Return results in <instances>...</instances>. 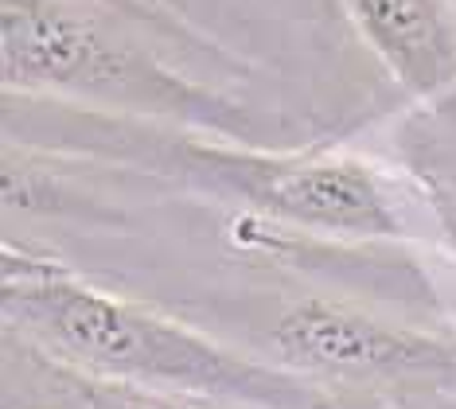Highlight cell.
Wrapping results in <instances>:
<instances>
[{
    "mask_svg": "<svg viewBox=\"0 0 456 409\" xmlns=\"http://www.w3.org/2000/svg\"><path fill=\"white\" fill-rule=\"evenodd\" d=\"M4 409H242L191 394L149 390L59 363L4 328Z\"/></svg>",
    "mask_w": 456,
    "mask_h": 409,
    "instance_id": "obj_6",
    "label": "cell"
},
{
    "mask_svg": "<svg viewBox=\"0 0 456 409\" xmlns=\"http://www.w3.org/2000/svg\"><path fill=\"white\" fill-rule=\"evenodd\" d=\"M191 172L231 187L265 218L359 242L406 238L398 207L379 168L351 152H254V149H183Z\"/></svg>",
    "mask_w": 456,
    "mask_h": 409,
    "instance_id": "obj_3",
    "label": "cell"
},
{
    "mask_svg": "<svg viewBox=\"0 0 456 409\" xmlns=\"http://www.w3.org/2000/svg\"><path fill=\"white\" fill-rule=\"evenodd\" d=\"M0 75L8 94H67L106 110L191 121L238 144L262 141V125L242 102L172 70L121 31L113 36L75 0H0Z\"/></svg>",
    "mask_w": 456,
    "mask_h": 409,
    "instance_id": "obj_2",
    "label": "cell"
},
{
    "mask_svg": "<svg viewBox=\"0 0 456 409\" xmlns=\"http://www.w3.org/2000/svg\"><path fill=\"white\" fill-rule=\"evenodd\" d=\"M281 366L339 382H449L456 343L347 300L300 297L269 328Z\"/></svg>",
    "mask_w": 456,
    "mask_h": 409,
    "instance_id": "obj_4",
    "label": "cell"
},
{
    "mask_svg": "<svg viewBox=\"0 0 456 409\" xmlns=\"http://www.w3.org/2000/svg\"><path fill=\"white\" fill-rule=\"evenodd\" d=\"M4 328L78 371L242 409H328L316 379L246 359L157 308L106 292L59 261L4 249Z\"/></svg>",
    "mask_w": 456,
    "mask_h": 409,
    "instance_id": "obj_1",
    "label": "cell"
},
{
    "mask_svg": "<svg viewBox=\"0 0 456 409\" xmlns=\"http://www.w3.org/2000/svg\"><path fill=\"white\" fill-rule=\"evenodd\" d=\"M359 39L413 98L456 90V12L449 0H344Z\"/></svg>",
    "mask_w": 456,
    "mask_h": 409,
    "instance_id": "obj_5",
    "label": "cell"
}]
</instances>
